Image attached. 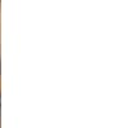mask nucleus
Here are the masks:
<instances>
[{
	"label": "nucleus",
	"mask_w": 129,
	"mask_h": 128,
	"mask_svg": "<svg viewBox=\"0 0 129 128\" xmlns=\"http://www.w3.org/2000/svg\"><path fill=\"white\" fill-rule=\"evenodd\" d=\"M0 108H2V93H0Z\"/></svg>",
	"instance_id": "1"
},
{
	"label": "nucleus",
	"mask_w": 129,
	"mask_h": 128,
	"mask_svg": "<svg viewBox=\"0 0 129 128\" xmlns=\"http://www.w3.org/2000/svg\"><path fill=\"white\" fill-rule=\"evenodd\" d=\"M0 72H2V63H0Z\"/></svg>",
	"instance_id": "2"
}]
</instances>
